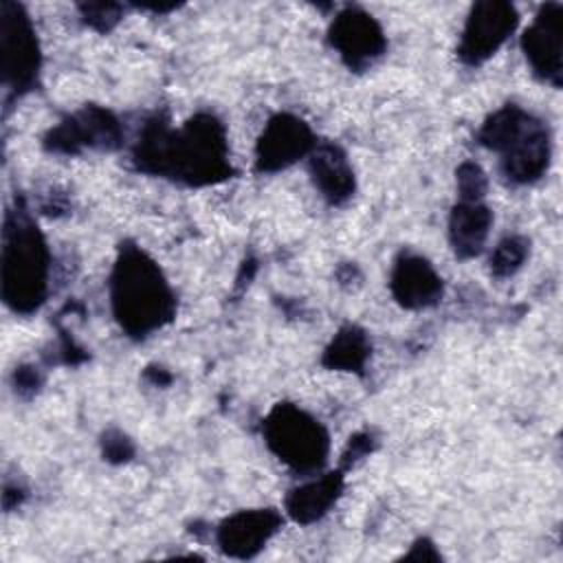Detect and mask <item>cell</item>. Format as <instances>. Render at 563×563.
Returning a JSON list of instances; mask_svg holds the SVG:
<instances>
[{
	"instance_id": "6da1fadb",
	"label": "cell",
	"mask_w": 563,
	"mask_h": 563,
	"mask_svg": "<svg viewBox=\"0 0 563 563\" xmlns=\"http://www.w3.org/2000/svg\"><path fill=\"white\" fill-rule=\"evenodd\" d=\"M132 161L139 172L165 176L189 187L216 185L233 176L227 130L211 112H198L172 130L163 117L145 121Z\"/></svg>"
},
{
	"instance_id": "7a4b0ae2",
	"label": "cell",
	"mask_w": 563,
	"mask_h": 563,
	"mask_svg": "<svg viewBox=\"0 0 563 563\" xmlns=\"http://www.w3.org/2000/svg\"><path fill=\"white\" fill-rule=\"evenodd\" d=\"M110 303L119 328L145 339L176 317V295L161 266L136 244L119 249L110 273Z\"/></svg>"
},
{
	"instance_id": "3957f363",
	"label": "cell",
	"mask_w": 563,
	"mask_h": 563,
	"mask_svg": "<svg viewBox=\"0 0 563 563\" xmlns=\"http://www.w3.org/2000/svg\"><path fill=\"white\" fill-rule=\"evenodd\" d=\"M51 253L24 209H11L2 229V299L20 314L35 312L48 295Z\"/></svg>"
},
{
	"instance_id": "277c9868",
	"label": "cell",
	"mask_w": 563,
	"mask_h": 563,
	"mask_svg": "<svg viewBox=\"0 0 563 563\" xmlns=\"http://www.w3.org/2000/svg\"><path fill=\"white\" fill-rule=\"evenodd\" d=\"M477 141L501 156V174L512 185L537 183L550 167L552 139L548 125L515 103L495 110L482 123Z\"/></svg>"
},
{
	"instance_id": "5b68a950",
	"label": "cell",
	"mask_w": 563,
	"mask_h": 563,
	"mask_svg": "<svg viewBox=\"0 0 563 563\" xmlns=\"http://www.w3.org/2000/svg\"><path fill=\"white\" fill-rule=\"evenodd\" d=\"M262 433L271 453L297 473H314L328 460L330 435L325 427L292 402H277L264 418Z\"/></svg>"
},
{
	"instance_id": "8992f818",
	"label": "cell",
	"mask_w": 563,
	"mask_h": 563,
	"mask_svg": "<svg viewBox=\"0 0 563 563\" xmlns=\"http://www.w3.org/2000/svg\"><path fill=\"white\" fill-rule=\"evenodd\" d=\"M0 51L4 86L15 95L33 90L42 66L40 42L24 7L11 0L0 4Z\"/></svg>"
},
{
	"instance_id": "52a82bcc",
	"label": "cell",
	"mask_w": 563,
	"mask_h": 563,
	"mask_svg": "<svg viewBox=\"0 0 563 563\" xmlns=\"http://www.w3.org/2000/svg\"><path fill=\"white\" fill-rule=\"evenodd\" d=\"M519 13L504 0H484L471 7L462 29L457 57L466 66H479L493 57L517 29Z\"/></svg>"
},
{
	"instance_id": "ba28073f",
	"label": "cell",
	"mask_w": 563,
	"mask_h": 563,
	"mask_svg": "<svg viewBox=\"0 0 563 563\" xmlns=\"http://www.w3.org/2000/svg\"><path fill=\"white\" fill-rule=\"evenodd\" d=\"M121 139V123L110 110L101 106H84L46 132L44 147L55 154H77L84 147L117 150Z\"/></svg>"
},
{
	"instance_id": "9c48e42d",
	"label": "cell",
	"mask_w": 563,
	"mask_h": 563,
	"mask_svg": "<svg viewBox=\"0 0 563 563\" xmlns=\"http://www.w3.org/2000/svg\"><path fill=\"white\" fill-rule=\"evenodd\" d=\"M330 46L341 55L347 68L365 70L387 48V37L376 18L358 7H345L328 29Z\"/></svg>"
},
{
	"instance_id": "30bf717a",
	"label": "cell",
	"mask_w": 563,
	"mask_h": 563,
	"mask_svg": "<svg viewBox=\"0 0 563 563\" xmlns=\"http://www.w3.org/2000/svg\"><path fill=\"white\" fill-rule=\"evenodd\" d=\"M314 145L317 139L303 119L279 112L268 119L255 143V169L262 174L282 172L308 156Z\"/></svg>"
},
{
	"instance_id": "8fae6325",
	"label": "cell",
	"mask_w": 563,
	"mask_h": 563,
	"mask_svg": "<svg viewBox=\"0 0 563 563\" xmlns=\"http://www.w3.org/2000/svg\"><path fill=\"white\" fill-rule=\"evenodd\" d=\"M563 7L559 2L543 4L530 26L521 35L523 55L541 81L561 88L563 81Z\"/></svg>"
},
{
	"instance_id": "7c38bea8",
	"label": "cell",
	"mask_w": 563,
	"mask_h": 563,
	"mask_svg": "<svg viewBox=\"0 0 563 563\" xmlns=\"http://www.w3.org/2000/svg\"><path fill=\"white\" fill-rule=\"evenodd\" d=\"M284 517L275 508H249L229 515L216 530V541L227 556L253 559L282 528Z\"/></svg>"
},
{
	"instance_id": "4fadbf2b",
	"label": "cell",
	"mask_w": 563,
	"mask_h": 563,
	"mask_svg": "<svg viewBox=\"0 0 563 563\" xmlns=\"http://www.w3.org/2000/svg\"><path fill=\"white\" fill-rule=\"evenodd\" d=\"M389 290L402 308L420 310L440 301L444 284L427 257L402 251L391 266Z\"/></svg>"
},
{
	"instance_id": "5bb4252c",
	"label": "cell",
	"mask_w": 563,
	"mask_h": 563,
	"mask_svg": "<svg viewBox=\"0 0 563 563\" xmlns=\"http://www.w3.org/2000/svg\"><path fill=\"white\" fill-rule=\"evenodd\" d=\"M308 172L319 194L334 207L345 205L356 189L354 169L347 154L336 143H317L308 154Z\"/></svg>"
},
{
	"instance_id": "9a60e30c",
	"label": "cell",
	"mask_w": 563,
	"mask_h": 563,
	"mask_svg": "<svg viewBox=\"0 0 563 563\" xmlns=\"http://www.w3.org/2000/svg\"><path fill=\"white\" fill-rule=\"evenodd\" d=\"M341 493H343V471H332L321 475L319 479H310L288 490L284 499V508L292 521L308 526L321 519L336 504Z\"/></svg>"
},
{
	"instance_id": "2e32d148",
	"label": "cell",
	"mask_w": 563,
	"mask_h": 563,
	"mask_svg": "<svg viewBox=\"0 0 563 563\" xmlns=\"http://www.w3.org/2000/svg\"><path fill=\"white\" fill-rule=\"evenodd\" d=\"M490 224H493V211L482 200L479 202L457 200V205L451 209V216H449V242L453 253L460 260L477 257L486 244Z\"/></svg>"
},
{
	"instance_id": "e0dca14e",
	"label": "cell",
	"mask_w": 563,
	"mask_h": 563,
	"mask_svg": "<svg viewBox=\"0 0 563 563\" xmlns=\"http://www.w3.org/2000/svg\"><path fill=\"white\" fill-rule=\"evenodd\" d=\"M372 354V341L367 332L354 323L339 328L332 341L325 345L321 363L328 369L361 374Z\"/></svg>"
},
{
	"instance_id": "ac0fdd59",
	"label": "cell",
	"mask_w": 563,
	"mask_h": 563,
	"mask_svg": "<svg viewBox=\"0 0 563 563\" xmlns=\"http://www.w3.org/2000/svg\"><path fill=\"white\" fill-rule=\"evenodd\" d=\"M528 251H530L528 238L523 235L504 238L490 253V273L499 279L515 275L523 266Z\"/></svg>"
},
{
	"instance_id": "d6986e66",
	"label": "cell",
	"mask_w": 563,
	"mask_h": 563,
	"mask_svg": "<svg viewBox=\"0 0 563 563\" xmlns=\"http://www.w3.org/2000/svg\"><path fill=\"white\" fill-rule=\"evenodd\" d=\"M455 183H457V198L464 202H479L488 189V178L484 169L473 161H464L455 169Z\"/></svg>"
},
{
	"instance_id": "ffe728a7",
	"label": "cell",
	"mask_w": 563,
	"mask_h": 563,
	"mask_svg": "<svg viewBox=\"0 0 563 563\" xmlns=\"http://www.w3.org/2000/svg\"><path fill=\"white\" fill-rule=\"evenodd\" d=\"M79 11L84 15V22L92 26L99 33H108L123 15L121 4H110V2H97V4H79Z\"/></svg>"
},
{
	"instance_id": "44dd1931",
	"label": "cell",
	"mask_w": 563,
	"mask_h": 563,
	"mask_svg": "<svg viewBox=\"0 0 563 563\" xmlns=\"http://www.w3.org/2000/svg\"><path fill=\"white\" fill-rule=\"evenodd\" d=\"M101 453H103V460H108L112 464H123V462L132 460L134 442L123 431L108 429L101 435Z\"/></svg>"
},
{
	"instance_id": "7402d4cb",
	"label": "cell",
	"mask_w": 563,
	"mask_h": 563,
	"mask_svg": "<svg viewBox=\"0 0 563 563\" xmlns=\"http://www.w3.org/2000/svg\"><path fill=\"white\" fill-rule=\"evenodd\" d=\"M372 444H374L372 433H365V431H363V433L352 435L350 442H347V449H345V453H343V468L350 466V464H354V462L361 460L363 455H367V453L372 451Z\"/></svg>"
},
{
	"instance_id": "603a6c76",
	"label": "cell",
	"mask_w": 563,
	"mask_h": 563,
	"mask_svg": "<svg viewBox=\"0 0 563 563\" xmlns=\"http://www.w3.org/2000/svg\"><path fill=\"white\" fill-rule=\"evenodd\" d=\"M13 380H15L18 394H33L40 385V376L33 367H18L13 374Z\"/></svg>"
},
{
	"instance_id": "cb8c5ba5",
	"label": "cell",
	"mask_w": 563,
	"mask_h": 563,
	"mask_svg": "<svg viewBox=\"0 0 563 563\" xmlns=\"http://www.w3.org/2000/svg\"><path fill=\"white\" fill-rule=\"evenodd\" d=\"M407 561H440V552L435 550V545L429 539H418L411 550L405 554Z\"/></svg>"
},
{
	"instance_id": "d4e9b609",
	"label": "cell",
	"mask_w": 563,
	"mask_h": 563,
	"mask_svg": "<svg viewBox=\"0 0 563 563\" xmlns=\"http://www.w3.org/2000/svg\"><path fill=\"white\" fill-rule=\"evenodd\" d=\"M145 378L152 383V385H158V387H165L172 383V374L165 369V367H158V365H150L145 369Z\"/></svg>"
}]
</instances>
